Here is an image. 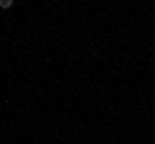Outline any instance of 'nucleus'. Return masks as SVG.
I'll list each match as a JSON object with an SVG mask.
<instances>
[]
</instances>
